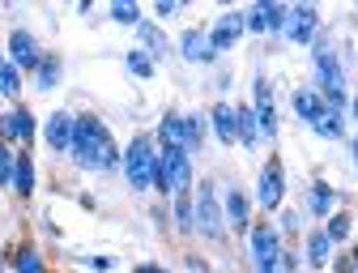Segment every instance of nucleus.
<instances>
[{"label": "nucleus", "mask_w": 358, "mask_h": 273, "mask_svg": "<svg viewBox=\"0 0 358 273\" xmlns=\"http://www.w3.org/2000/svg\"><path fill=\"white\" fill-rule=\"evenodd\" d=\"M115 18L120 22H137V5H115Z\"/></svg>", "instance_id": "28"}, {"label": "nucleus", "mask_w": 358, "mask_h": 273, "mask_svg": "<svg viewBox=\"0 0 358 273\" xmlns=\"http://www.w3.org/2000/svg\"><path fill=\"white\" fill-rule=\"evenodd\" d=\"M282 9H273V5H260L256 13H252V30H273V26H282Z\"/></svg>", "instance_id": "16"}, {"label": "nucleus", "mask_w": 358, "mask_h": 273, "mask_svg": "<svg viewBox=\"0 0 358 273\" xmlns=\"http://www.w3.org/2000/svg\"><path fill=\"white\" fill-rule=\"evenodd\" d=\"M329 209H333V188L316 184L311 188V214H329Z\"/></svg>", "instance_id": "18"}, {"label": "nucleus", "mask_w": 358, "mask_h": 273, "mask_svg": "<svg viewBox=\"0 0 358 273\" xmlns=\"http://www.w3.org/2000/svg\"><path fill=\"white\" fill-rule=\"evenodd\" d=\"M73 154L81 167H115V146L94 115L73 120Z\"/></svg>", "instance_id": "1"}, {"label": "nucleus", "mask_w": 358, "mask_h": 273, "mask_svg": "<svg viewBox=\"0 0 358 273\" xmlns=\"http://www.w3.org/2000/svg\"><path fill=\"white\" fill-rule=\"evenodd\" d=\"M227 205H231V222L235 226H248V201H243V192H231Z\"/></svg>", "instance_id": "20"}, {"label": "nucleus", "mask_w": 358, "mask_h": 273, "mask_svg": "<svg viewBox=\"0 0 358 273\" xmlns=\"http://www.w3.org/2000/svg\"><path fill=\"white\" fill-rule=\"evenodd\" d=\"M128 69L137 73V77H150V73H154V69H150V56H141V52H132V56H128Z\"/></svg>", "instance_id": "23"}, {"label": "nucleus", "mask_w": 358, "mask_h": 273, "mask_svg": "<svg viewBox=\"0 0 358 273\" xmlns=\"http://www.w3.org/2000/svg\"><path fill=\"white\" fill-rule=\"evenodd\" d=\"M201 226H205V235L222 231L217 226V205H213V184H201Z\"/></svg>", "instance_id": "13"}, {"label": "nucleus", "mask_w": 358, "mask_h": 273, "mask_svg": "<svg viewBox=\"0 0 358 273\" xmlns=\"http://www.w3.org/2000/svg\"><path fill=\"white\" fill-rule=\"evenodd\" d=\"M282 205V162H268L260 171V209H278Z\"/></svg>", "instance_id": "5"}, {"label": "nucleus", "mask_w": 358, "mask_h": 273, "mask_svg": "<svg viewBox=\"0 0 358 273\" xmlns=\"http://www.w3.org/2000/svg\"><path fill=\"white\" fill-rule=\"evenodd\" d=\"M9 48H13V60H17V69H30V64L38 60V48H34V38H30L26 30H17V34L9 38Z\"/></svg>", "instance_id": "10"}, {"label": "nucleus", "mask_w": 358, "mask_h": 273, "mask_svg": "<svg viewBox=\"0 0 358 273\" xmlns=\"http://www.w3.org/2000/svg\"><path fill=\"white\" fill-rule=\"evenodd\" d=\"M252 252H256V269L260 273H278V235L273 231H252Z\"/></svg>", "instance_id": "4"}, {"label": "nucleus", "mask_w": 358, "mask_h": 273, "mask_svg": "<svg viewBox=\"0 0 358 273\" xmlns=\"http://www.w3.org/2000/svg\"><path fill=\"white\" fill-rule=\"evenodd\" d=\"M5 179H13V158H9L5 146H0V184H5Z\"/></svg>", "instance_id": "25"}, {"label": "nucleus", "mask_w": 358, "mask_h": 273, "mask_svg": "<svg viewBox=\"0 0 358 273\" xmlns=\"http://www.w3.org/2000/svg\"><path fill=\"white\" fill-rule=\"evenodd\" d=\"M13 184H17V192H22V197H30V188H34V167H30V158H26V154L13 162Z\"/></svg>", "instance_id": "15"}, {"label": "nucleus", "mask_w": 358, "mask_h": 273, "mask_svg": "<svg viewBox=\"0 0 358 273\" xmlns=\"http://www.w3.org/2000/svg\"><path fill=\"white\" fill-rule=\"evenodd\" d=\"M48 141H52V150H73V120L69 115H52Z\"/></svg>", "instance_id": "11"}, {"label": "nucleus", "mask_w": 358, "mask_h": 273, "mask_svg": "<svg viewBox=\"0 0 358 273\" xmlns=\"http://www.w3.org/2000/svg\"><path fill=\"white\" fill-rule=\"evenodd\" d=\"M329 248H333V239H329V235H311V265H316V269H324Z\"/></svg>", "instance_id": "17"}, {"label": "nucleus", "mask_w": 358, "mask_h": 273, "mask_svg": "<svg viewBox=\"0 0 358 273\" xmlns=\"http://www.w3.org/2000/svg\"><path fill=\"white\" fill-rule=\"evenodd\" d=\"M128 184L132 188H150L154 175H158V158H154V146L145 141V136H137V141L128 146Z\"/></svg>", "instance_id": "2"}, {"label": "nucleus", "mask_w": 358, "mask_h": 273, "mask_svg": "<svg viewBox=\"0 0 358 273\" xmlns=\"http://www.w3.org/2000/svg\"><path fill=\"white\" fill-rule=\"evenodd\" d=\"M38 69H43V73H38V85H52V81H56V60H43Z\"/></svg>", "instance_id": "27"}, {"label": "nucleus", "mask_w": 358, "mask_h": 273, "mask_svg": "<svg viewBox=\"0 0 358 273\" xmlns=\"http://www.w3.org/2000/svg\"><path fill=\"white\" fill-rule=\"evenodd\" d=\"M354 260H358V252H354Z\"/></svg>", "instance_id": "30"}, {"label": "nucleus", "mask_w": 358, "mask_h": 273, "mask_svg": "<svg viewBox=\"0 0 358 273\" xmlns=\"http://www.w3.org/2000/svg\"><path fill=\"white\" fill-rule=\"evenodd\" d=\"M17 273H43V260H38L30 248H22V252H17Z\"/></svg>", "instance_id": "21"}, {"label": "nucleus", "mask_w": 358, "mask_h": 273, "mask_svg": "<svg viewBox=\"0 0 358 273\" xmlns=\"http://www.w3.org/2000/svg\"><path fill=\"white\" fill-rule=\"evenodd\" d=\"M0 128H5V136H13V141H30V136H34V120H30V111H13V115H5V120H0Z\"/></svg>", "instance_id": "9"}, {"label": "nucleus", "mask_w": 358, "mask_h": 273, "mask_svg": "<svg viewBox=\"0 0 358 273\" xmlns=\"http://www.w3.org/2000/svg\"><path fill=\"white\" fill-rule=\"evenodd\" d=\"M137 273H162V269H154V265H145V269H137Z\"/></svg>", "instance_id": "29"}, {"label": "nucleus", "mask_w": 358, "mask_h": 273, "mask_svg": "<svg viewBox=\"0 0 358 273\" xmlns=\"http://www.w3.org/2000/svg\"><path fill=\"white\" fill-rule=\"evenodd\" d=\"M175 218H179V226H184V231L192 226V209H188V201H175Z\"/></svg>", "instance_id": "26"}, {"label": "nucleus", "mask_w": 358, "mask_h": 273, "mask_svg": "<svg viewBox=\"0 0 358 273\" xmlns=\"http://www.w3.org/2000/svg\"><path fill=\"white\" fill-rule=\"evenodd\" d=\"M354 154H358V150H354Z\"/></svg>", "instance_id": "31"}, {"label": "nucleus", "mask_w": 358, "mask_h": 273, "mask_svg": "<svg viewBox=\"0 0 358 273\" xmlns=\"http://www.w3.org/2000/svg\"><path fill=\"white\" fill-rule=\"evenodd\" d=\"M0 94H17V64L0 60Z\"/></svg>", "instance_id": "19"}, {"label": "nucleus", "mask_w": 358, "mask_h": 273, "mask_svg": "<svg viewBox=\"0 0 358 273\" xmlns=\"http://www.w3.org/2000/svg\"><path fill=\"white\" fill-rule=\"evenodd\" d=\"M354 111H358V107H354Z\"/></svg>", "instance_id": "32"}, {"label": "nucleus", "mask_w": 358, "mask_h": 273, "mask_svg": "<svg viewBox=\"0 0 358 273\" xmlns=\"http://www.w3.org/2000/svg\"><path fill=\"white\" fill-rule=\"evenodd\" d=\"M184 52H188L192 60H205V56H209V43L196 38V34H188V38H184Z\"/></svg>", "instance_id": "22"}, {"label": "nucleus", "mask_w": 358, "mask_h": 273, "mask_svg": "<svg viewBox=\"0 0 358 273\" xmlns=\"http://www.w3.org/2000/svg\"><path fill=\"white\" fill-rule=\"evenodd\" d=\"M239 30H243V18H239V13L222 18V22H217V30H213V48H231V43L239 38Z\"/></svg>", "instance_id": "14"}, {"label": "nucleus", "mask_w": 358, "mask_h": 273, "mask_svg": "<svg viewBox=\"0 0 358 273\" xmlns=\"http://www.w3.org/2000/svg\"><path fill=\"white\" fill-rule=\"evenodd\" d=\"M294 107H299V115L311 120V124H316V120L329 111V103H324L320 94H311V90H299V94H294Z\"/></svg>", "instance_id": "12"}, {"label": "nucleus", "mask_w": 358, "mask_h": 273, "mask_svg": "<svg viewBox=\"0 0 358 273\" xmlns=\"http://www.w3.org/2000/svg\"><path fill=\"white\" fill-rule=\"evenodd\" d=\"M345 231H350V218H333L324 235H329V239H345Z\"/></svg>", "instance_id": "24"}, {"label": "nucleus", "mask_w": 358, "mask_h": 273, "mask_svg": "<svg viewBox=\"0 0 358 273\" xmlns=\"http://www.w3.org/2000/svg\"><path fill=\"white\" fill-rule=\"evenodd\" d=\"M256 115H260V132L273 136L278 120H273V99H268V85L264 81H256Z\"/></svg>", "instance_id": "8"}, {"label": "nucleus", "mask_w": 358, "mask_h": 273, "mask_svg": "<svg viewBox=\"0 0 358 273\" xmlns=\"http://www.w3.org/2000/svg\"><path fill=\"white\" fill-rule=\"evenodd\" d=\"M154 184H158V188H166V192L188 188V154H184V150H175V146H166V154L158 158V175H154Z\"/></svg>", "instance_id": "3"}, {"label": "nucleus", "mask_w": 358, "mask_h": 273, "mask_svg": "<svg viewBox=\"0 0 358 273\" xmlns=\"http://www.w3.org/2000/svg\"><path fill=\"white\" fill-rule=\"evenodd\" d=\"M282 22H286V34L299 38V43L311 38V30H316V13H311V9H294V13H286Z\"/></svg>", "instance_id": "7"}, {"label": "nucleus", "mask_w": 358, "mask_h": 273, "mask_svg": "<svg viewBox=\"0 0 358 273\" xmlns=\"http://www.w3.org/2000/svg\"><path fill=\"white\" fill-rule=\"evenodd\" d=\"M213 128H217V136H222V141H235V136H239V111H235L231 103L213 107Z\"/></svg>", "instance_id": "6"}]
</instances>
